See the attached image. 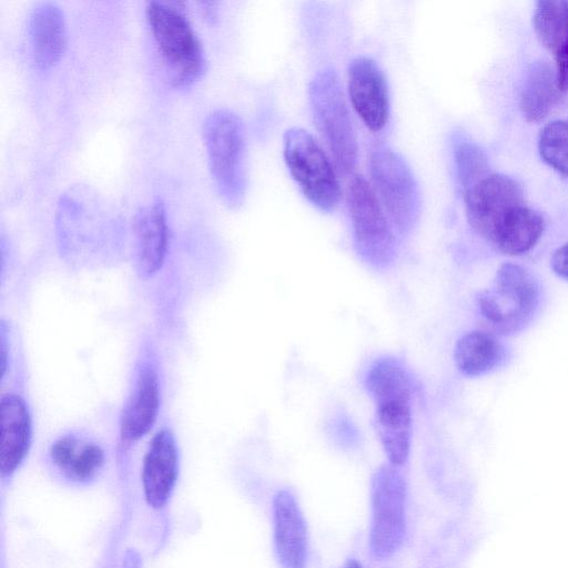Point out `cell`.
<instances>
[{
	"mask_svg": "<svg viewBox=\"0 0 568 568\" xmlns=\"http://www.w3.org/2000/svg\"><path fill=\"white\" fill-rule=\"evenodd\" d=\"M556 71L547 62H532L525 72L519 108L528 122L544 120L559 100Z\"/></svg>",
	"mask_w": 568,
	"mask_h": 568,
	"instance_id": "21",
	"label": "cell"
},
{
	"mask_svg": "<svg viewBox=\"0 0 568 568\" xmlns=\"http://www.w3.org/2000/svg\"><path fill=\"white\" fill-rule=\"evenodd\" d=\"M145 13L170 81L190 84L204 67L203 49L190 21L176 6L163 1H149Z\"/></svg>",
	"mask_w": 568,
	"mask_h": 568,
	"instance_id": "4",
	"label": "cell"
},
{
	"mask_svg": "<svg viewBox=\"0 0 568 568\" xmlns=\"http://www.w3.org/2000/svg\"><path fill=\"white\" fill-rule=\"evenodd\" d=\"M28 34L34 64L41 69L53 65L67 44V24L61 8L52 1L38 2L29 16Z\"/></svg>",
	"mask_w": 568,
	"mask_h": 568,
	"instance_id": "18",
	"label": "cell"
},
{
	"mask_svg": "<svg viewBox=\"0 0 568 568\" xmlns=\"http://www.w3.org/2000/svg\"><path fill=\"white\" fill-rule=\"evenodd\" d=\"M453 152L462 192L490 174L485 152L474 142L458 139L454 142Z\"/></svg>",
	"mask_w": 568,
	"mask_h": 568,
	"instance_id": "23",
	"label": "cell"
},
{
	"mask_svg": "<svg viewBox=\"0 0 568 568\" xmlns=\"http://www.w3.org/2000/svg\"><path fill=\"white\" fill-rule=\"evenodd\" d=\"M135 265L143 278L163 265L168 251V224L164 204L156 199L140 206L132 219Z\"/></svg>",
	"mask_w": 568,
	"mask_h": 568,
	"instance_id": "15",
	"label": "cell"
},
{
	"mask_svg": "<svg viewBox=\"0 0 568 568\" xmlns=\"http://www.w3.org/2000/svg\"><path fill=\"white\" fill-rule=\"evenodd\" d=\"M365 386L375 404L376 432L388 464L402 467L410 452L412 382L393 357L378 358L368 369Z\"/></svg>",
	"mask_w": 568,
	"mask_h": 568,
	"instance_id": "1",
	"label": "cell"
},
{
	"mask_svg": "<svg viewBox=\"0 0 568 568\" xmlns=\"http://www.w3.org/2000/svg\"><path fill=\"white\" fill-rule=\"evenodd\" d=\"M347 206L358 256L374 268H386L396 254L394 226L364 178L357 175L351 181Z\"/></svg>",
	"mask_w": 568,
	"mask_h": 568,
	"instance_id": "6",
	"label": "cell"
},
{
	"mask_svg": "<svg viewBox=\"0 0 568 568\" xmlns=\"http://www.w3.org/2000/svg\"><path fill=\"white\" fill-rule=\"evenodd\" d=\"M463 196L469 225L487 241L506 214L525 204L520 184L503 174L486 175L465 190Z\"/></svg>",
	"mask_w": 568,
	"mask_h": 568,
	"instance_id": "10",
	"label": "cell"
},
{
	"mask_svg": "<svg viewBox=\"0 0 568 568\" xmlns=\"http://www.w3.org/2000/svg\"><path fill=\"white\" fill-rule=\"evenodd\" d=\"M179 477V452L173 433L160 429L144 455L141 483L146 505L163 509L171 499Z\"/></svg>",
	"mask_w": 568,
	"mask_h": 568,
	"instance_id": "12",
	"label": "cell"
},
{
	"mask_svg": "<svg viewBox=\"0 0 568 568\" xmlns=\"http://www.w3.org/2000/svg\"><path fill=\"white\" fill-rule=\"evenodd\" d=\"M406 531V481L398 467H378L371 479L369 548L377 559L393 556Z\"/></svg>",
	"mask_w": 568,
	"mask_h": 568,
	"instance_id": "9",
	"label": "cell"
},
{
	"mask_svg": "<svg viewBox=\"0 0 568 568\" xmlns=\"http://www.w3.org/2000/svg\"><path fill=\"white\" fill-rule=\"evenodd\" d=\"M273 539L281 568H305L308 532L305 518L294 494L281 489L273 499Z\"/></svg>",
	"mask_w": 568,
	"mask_h": 568,
	"instance_id": "14",
	"label": "cell"
},
{
	"mask_svg": "<svg viewBox=\"0 0 568 568\" xmlns=\"http://www.w3.org/2000/svg\"><path fill=\"white\" fill-rule=\"evenodd\" d=\"M160 408V388L156 372L144 366L123 406L120 417V436L128 444L146 435L153 427Z\"/></svg>",
	"mask_w": 568,
	"mask_h": 568,
	"instance_id": "17",
	"label": "cell"
},
{
	"mask_svg": "<svg viewBox=\"0 0 568 568\" xmlns=\"http://www.w3.org/2000/svg\"><path fill=\"white\" fill-rule=\"evenodd\" d=\"M105 462L103 447L77 433L60 436L48 452V463L53 474L71 485L94 481L103 471Z\"/></svg>",
	"mask_w": 568,
	"mask_h": 568,
	"instance_id": "13",
	"label": "cell"
},
{
	"mask_svg": "<svg viewBox=\"0 0 568 568\" xmlns=\"http://www.w3.org/2000/svg\"><path fill=\"white\" fill-rule=\"evenodd\" d=\"M0 475L11 478L26 459L31 445V417L26 402L6 394L0 403Z\"/></svg>",
	"mask_w": 568,
	"mask_h": 568,
	"instance_id": "16",
	"label": "cell"
},
{
	"mask_svg": "<svg viewBox=\"0 0 568 568\" xmlns=\"http://www.w3.org/2000/svg\"><path fill=\"white\" fill-rule=\"evenodd\" d=\"M503 355L499 341L489 332L474 329L458 338L454 348L456 367L466 376H479L493 369Z\"/></svg>",
	"mask_w": 568,
	"mask_h": 568,
	"instance_id": "22",
	"label": "cell"
},
{
	"mask_svg": "<svg viewBox=\"0 0 568 568\" xmlns=\"http://www.w3.org/2000/svg\"><path fill=\"white\" fill-rule=\"evenodd\" d=\"M348 94L363 123L381 131L389 116L388 87L382 69L367 57H357L348 67Z\"/></svg>",
	"mask_w": 568,
	"mask_h": 568,
	"instance_id": "11",
	"label": "cell"
},
{
	"mask_svg": "<svg viewBox=\"0 0 568 568\" xmlns=\"http://www.w3.org/2000/svg\"><path fill=\"white\" fill-rule=\"evenodd\" d=\"M534 29L539 42L552 54L560 92L568 91V1H537Z\"/></svg>",
	"mask_w": 568,
	"mask_h": 568,
	"instance_id": "19",
	"label": "cell"
},
{
	"mask_svg": "<svg viewBox=\"0 0 568 568\" xmlns=\"http://www.w3.org/2000/svg\"><path fill=\"white\" fill-rule=\"evenodd\" d=\"M537 304L535 277L515 263L501 264L490 286L477 295V306L485 323L504 335L520 331L532 317Z\"/></svg>",
	"mask_w": 568,
	"mask_h": 568,
	"instance_id": "3",
	"label": "cell"
},
{
	"mask_svg": "<svg viewBox=\"0 0 568 568\" xmlns=\"http://www.w3.org/2000/svg\"><path fill=\"white\" fill-rule=\"evenodd\" d=\"M545 227L542 216L521 204L513 209L497 225L490 243L510 256L530 251L539 241Z\"/></svg>",
	"mask_w": 568,
	"mask_h": 568,
	"instance_id": "20",
	"label": "cell"
},
{
	"mask_svg": "<svg viewBox=\"0 0 568 568\" xmlns=\"http://www.w3.org/2000/svg\"><path fill=\"white\" fill-rule=\"evenodd\" d=\"M369 173L392 225L402 234L410 232L420 214V194L405 160L390 148L377 145L369 155Z\"/></svg>",
	"mask_w": 568,
	"mask_h": 568,
	"instance_id": "7",
	"label": "cell"
},
{
	"mask_svg": "<svg viewBox=\"0 0 568 568\" xmlns=\"http://www.w3.org/2000/svg\"><path fill=\"white\" fill-rule=\"evenodd\" d=\"M308 97L316 126L338 171L349 173L357 161V141L336 72H317L310 83Z\"/></svg>",
	"mask_w": 568,
	"mask_h": 568,
	"instance_id": "5",
	"label": "cell"
},
{
	"mask_svg": "<svg viewBox=\"0 0 568 568\" xmlns=\"http://www.w3.org/2000/svg\"><path fill=\"white\" fill-rule=\"evenodd\" d=\"M203 138L219 193L229 205H241L246 190L245 134L241 119L229 109H215L204 120Z\"/></svg>",
	"mask_w": 568,
	"mask_h": 568,
	"instance_id": "2",
	"label": "cell"
},
{
	"mask_svg": "<svg viewBox=\"0 0 568 568\" xmlns=\"http://www.w3.org/2000/svg\"><path fill=\"white\" fill-rule=\"evenodd\" d=\"M286 166L303 195L317 209L332 211L341 197L339 183L326 153L311 133L291 128L284 134Z\"/></svg>",
	"mask_w": 568,
	"mask_h": 568,
	"instance_id": "8",
	"label": "cell"
},
{
	"mask_svg": "<svg viewBox=\"0 0 568 568\" xmlns=\"http://www.w3.org/2000/svg\"><path fill=\"white\" fill-rule=\"evenodd\" d=\"M538 150L556 172L568 176V120H556L540 131Z\"/></svg>",
	"mask_w": 568,
	"mask_h": 568,
	"instance_id": "24",
	"label": "cell"
},
{
	"mask_svg": "<svg viewBox=\"0 0 568 568\" xmlns=\"http://www.w3.org/2000/svg\"><path fill=\"white\" fill-rule=\"evenodd\" d=\"M550 266L557 276L568 281V242L554 252Z\"/></svg>",
	"mask_w": 568,
	"mask_h": 568,
	"instance_id": "25",
	"label": "cell"
},
{
	"mask_svg": "<svg viewBox=\"0 0 568 568\" xmlns=\"http://www.w3.org/2000/svg\"><path fill=\"white\" fill-rule=\"evenodd\" d=\"M344 568H363L362 565L355 560V559H352L349 560Z\"/></svg>",
	"mask_w": 568,
	"mask_h": 568,
	"instance_id": "26",
	"label": "cell"
}]
</instances>
